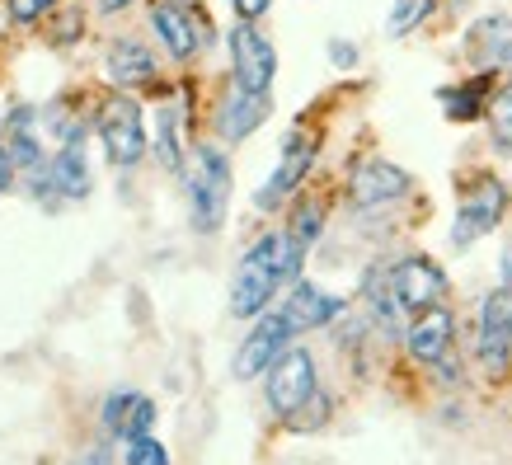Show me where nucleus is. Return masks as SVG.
I'll return each mask as SVG.
<instances>
[{"mask_svg":"<svg viewBox=\"0 0 512 465\" xmlns=\"http://www.w3.org/2000/svg\"><path fill=\"white\" fill-rule=\"evenodd\" d=\"M301 282V273L292 268V249H287V231H268L240 254V264L231 273V315L235 320H259L273 296L282 287Z\"/></svg>","mask_w":512,"mask_h":465,"instance_id":"f257e3e1","label":"nucleus"},{"mask_svg":"<svg viewBox=\"0 0 512 465\" xmlns=\"http://www.w3.org/2000/svg\"><path fill=\"white\" fill-rule=\"evenodd\" d=\"M188 160V221L198 235H217L231 212V160L212 141H198Z\"/></svg>","mask_w":512,"mask_h":465,"instance_id":"f03ea898","label":"nucleus"},{"mask_svg":"<svg viewBox=\"0 0 512 465\" xmlns=\"http://www.w3.org/2000/svg\"><path fill=\"white\" fill-rule=\"evenodd\" d=\"M508 217V184L498 174L480 170L461 184V207H456V221H451V245L470 249L480 235H494Z\"/></svg>","mask_w":512,"mask_h":465,"instance_id":"7ed1b4c3","label":"nucleus"},{"mask_svg":"<svg viewBox=\"0 0 512 465\" xmlns=\"http://www.w3.org/2000/svg\"><path fill=\"white\" fill-rule=\"evenodd\" d=\"M264 381H268V386H264L268 409H273L282 423H292L296 414H301V409L320 395V372H315L311 348H287V353L268 367Z\"/></svg>","mask_w":512,"mask_h":465,"instance_id":"20e7f679","label":"nucleus"},{"mask_svg":"<svg viewBox=\"0 0 512 465\" xmlns=\"http://www.w3.org/2000/svg\"><path fill=\"white\" fill-rule=\"evenodd\" d=\"M475 357L489 381H508L512 372V287H494L480 301V325H475Z\"/></svg>","mask_w":512,"mask_h":465,"instance_id":"39448f33","label":"nucleus"},{"mask_svg":"<svg viewBox=\"0 0 512 465\" xmlns=\"http://www.w3.org/2000/svg\"><path fill=\"white\" fill-rule=\"evenodd\" d=\"M99 141L118 170H137L146 160V118H141V104L132 94H113L109 104L99 109Z\"/></svg>","mask_w":512,"mask_h":465,"instance_id":"423d86ee","label":"nucleus"},{"mask_svg":"<svg viewBox=\"0 0 512 465\" xmlns=\"http://www.w3.org/2000/svg\"><path fill=\"white\" fill-rule=\"evenodd\" d=\"M151 33L160 38V47L170 52L174 62H193L202 47L212 43V24L198 5L188 0H151Z\"/></svg>","mask_w":512,"mask_h":465,"instance_id":"0eeeda50","label":"nucleus"},{"mask_svg":"<svg viewBox=\"0 0 512 465\" xmlns=\"http://www.w3.org/2000/svg\"><path fill=\"white\" fill-rule=\"evenodd\" d=\"M292 339H296V329L287 325V315H282V310H264V315L254 320V329L245 334V343L235 348V362H231L235 381H259V376H268V367L292 348Z\"/></svg>","mask_w":512,"mask_h":465,"instance_id":"6e6552de","label":"nucleus"},{"mask_svg":"<svg viewBox=\"0 0 512 465\" xmlns=\"http://www.w3.org/2000/svg\"><path fill=\"white\" fill-rule=\"evenodd\" d=\"M231 76L240 90L254 94H268L273 76H278V47L268 43L259 24H249V19H235L231 29Z\"/></svg>","mask_w":512,"mask_h":465,"instance_id":"1a4fd4ad","label":"nucleus"},{"mask_svg":"<svg viewBox=\"0 0 512 465\" xmlns=\"http://www.w3.org/2000/svg\"><path fill=\"white\" fill-rule=\"evenodd\" d=\"M447 287L451 282H447V273H442V264L428 259V254H404L400 264L390 268V292H395L404 315H423V310L442 306Z\"/></svg>","mask_w":512,"mask_h":465,"instance_id":"9d476101","label":"nucleus"},{"mask_svg":"<svg viewBox=\"0 0 512 465\" xmlns=\"http://www.w3.org/2000/svg\"><path fill=\"white\" fill-rule=\"evenodd\" d=\"M315 137H306V132H287V141H282V160H278V170L268 174V184L254 193V207L259 212H278L287 198H296L301 193V184L311 179L315 170Z\"/></svg>","mask_w":512,"mask_h":465,"instance_id":"9b49d317","label":"nucleus"},{"mask_svg":"<svg viewBox=\"0 0 512 465\" xmlns=\"http://www.w3.org/2000/svg\"><path fill=\"white\" fill-rule=\"evenodd\" d=\"M404 353L414 357L419 367H428V372L442 367L456 353V315L447 306H433V310H423V315H414L409 329H404Z\"/></svg>","mask_w":512,"mask_h":465,"instance_id":"f8f14e48","label":"nucleus"},{"mask_svg":"<svg viewBox=\"0 0 512 465\" xmlns=\"http://www.w3.org/2000/svg\"><path fill=\"white\" fill-rule=\"evenodd\" d=\"M414 193V174L400 170V165H390V160H362L348 179V198L353 207L362 212H372V207H390V202H400Z\"/></svg>","mask_w":512,"mask_h":465,"instance_id":"ddd939ff","label":"nucleus"},{"mask_svg":"<svg viewBox=\"0 0 512 465\" xmlns=\"http://www.w3.org/2000/svg\"><path fill=\"white\" fill-rule=\"evenodd\" d=\"M268 113H273V99H268V94L226 85V94L217 99V118H212V123H217V137L235 146V141L254 137V132L268 123Z\"/></svg>","mask_w":512,"mask_h":465,"instance_id":"4468645a","label":"nucleus"},{"mask_svg":"<svg viewBox=\"0 0 512 465\" xmlns=\"http://www.w3.org/2000/svg\"><path fill=\"white\" fill-rule=\"evenodd\" d=\"M104 71H109V80L118 85V94L146 90V85H156L160 80L156 52L141 43V38H113L109 52H104Z\"/></svg>","mask_w":512,"mask_h":465,"instance_id":"2eb2a0df","label":"nucleus"},{"mask_svg":"<svg viewBox=\"0 0 512 465\" xmlns=\"http://www.w3.org/2000/svg\"><path fill=\"white\" fill-rule=\"evenodd\" d=\"M282 315H287V325L296 329V334H311V329H329L334 320H339L343 310V296L325 292V287H315V282H292V292H287V301H282Z\"/></svg>","mask_w":512,"mask_h":465,"instance_id":"dca6fc26","label":"nucleus"},{"mask_svg":"<svg viewBox=\"0 0 512 465\" xmlns=\"http://www.w3.org/2000/svg\"><path fill=\"white\" fill-rule=\"evenodd\" d=\"M466 57L480 71H503L512 66V19L508 15H484L466 29Z\"/></svg>","mask_w":512,"mask_h":465,"instance_id":"f3484780","label":"nucleus"},{"mask_svg":"<svg viewBox=\"0 0 512 465\" xmlns=\"http://www.w3.org/2000/svg\"><path fill=\"white\" fill-rule=\"evenodd\" d=\"M437 104H442L451 123H480L484 109L494 104V71H484V76L466 80V85H442Z\"/></svg>","mask_w":512,"mask_h":465,"instance_id":"a211bd4d","label":"nucleus"},{"mask_svg":"<svg viewBox=\"0 0 512 465\" xmlns=\"http://www.w3.org/2000/svg\"><path fill=\"white\" fill-rule=\"evenodd\" d=\"M325 217H329V207L320 198H301L292 207V221H287V249H292L296 273L306 268V254H311L315 240H320V231H325Z\"/></svg>","mask_w":512,"mask_h":465,"instance_id":"6ab92c4d","label":"nucleus"},{"mask_svg":"<svg viewBox=\"0 0 512 465\" xmlns=\"http://www.w3.org/2000/svg\"><path fill=\"white\" fill-rule=\"evenodd\" d=\"M47 184L62 198H85L90 193V165H85V146H62L47 160Z\"/></svg>","mask_w":512,"mask_h":465,"instance_id":"aec40b11","label":"nucleus"},{"mask_svg":"<svg viewBox=\"0 0 512 465\" xmlns=\"http://www.w3.org/2000/svg\"><path fill=\"white\" fill-rule=\"evenodd\" d=\"M156 160H160V170L165 174L184 170V141H179V113L174 109L156 113Z\"/></svg>","mask_w":512,"mask_h":465,"instance_id":"412c9836","label":"nucleus"},{"mask_svg":"<svg viewBox=\"0 0 512 465\" xmlns=\"http://www.w3.org/2000/svg\"><path fill=\"white\" fill-rule=\"evenodd\" d=\"M433 10H437V0H395L390 15H386V33L390 38H409Z\"/></svg>","mask_w":512,"mask_h":465,"instance_id":"4be33fe9","label":"nucleus"},{"mask_svg":"<svg viewBox=\"0 0 512 465\" xmlns=\"http://www.w3.org/2000/svg\"><path fill=\"white\" fill-rule=\"evenodd\" d=\"M489 137L503 155H512V80L508 85H498L494 104H489Z\"/></svg>","mask_w":512,"mask_h":465,"instance_id":"5701e85b","label":"nucleus"},{"mask_svg":"<svg viewBox=\"0 0 512 465\" xmlns=\"http://www.w3.org/2000/svg\"><path fill=\"white\" fill-rule=\"evenodd\" d=\"M132 404H137V390H113L109 400H104V414H99V423H104V433H109V437L123 433L127 414H132Z\"/></svg>","mask_w":512,"mask_h":465,"instance_id":"b1692460","label":"nucleus"},{"mask_svg":"<svg viewBox=\"0 0 512 465\" xmlns=\"http://www.w3.org/2000/svg\"><path fill=\"white\" fill-rule=\"evenodd\" d=\"M151 428H156V400L137 395V404H132V414H127L118 437H123V442H137V437H151Z\"/></svg>","mask_w":512,"mask_h":465,"instance_id":"393cba45","label":"nucleus"},{"mask_svg":"<svg viewBox=\"0 0 512 465\" xmlns=\"http://www.w3.org/2000/svg\"><path fill=\"white\" fill-rule=\"evenodd\" d=\"M57 24H52V47H71L85 33V15H80L76 5H57Z\"/></svg>","mask_w":512,"mask_h":465,"instance_id":"a878e982","label":"nucleus"},{"mask_svg":"<svg viewBox=\"0 0 512 465\" xmlns=\"http://www.w3.org/2000/svg\"><path fill=\"white\" fill-rule=\"evenodd\" d=\"M10 160H15V170H29V174H38L43 170V151H38V141L29 137V132H10Z\"/></svg>","mask_w":512,"mask_h":465,"instance_id":"bb28decb","label":"nucleus"},{"mask_svg":"<svg viewBox=\"0 0 512 465\" xmlns=\"http://www.w3.org/2000/svg\"><path fill=\"white\" fill-rule=\"evenodd\" d=\"M329 414H334V404H329V395L320 390V395H315V400L306 404V409H301L287 428H292V433H315V428H325V423H329Z\"/></svg>","mask_w":512,"mask_h":465,"instance_id":"cd10ccee","label":"nucleus"},{"mask_svg":"<svg viewBox=\"0 0 512 465\" xmlns=\"http://www.w3.org/2000/svg\"><path fill=\"white\" fill-rule=\"evenodd\" d=\"M57 5L62 0H10V19L19 29H29V24H43V19L57 15Z\"/></svg>","mask_w":512,"mask_h":465,"instance_id":"c85d7f7f","label":"nucleus"},{"mask_svg":"<svg viewBox=\"0 0 512 465\" xmlns=\"http://www.w3.org/2000/svg\"><path fill=\"white\" fill-rule=\"evenodd\" d=\"M127 465H170V451L156 437H137V442H127Z\"/></svg>","mask_w":512,"mask_h":465,"instance_id":"c756f323","label":"nucleus"},{"mask_svg":"<svg viewBox=\"0 0 512 465\" xmlns=\"http://www.w3.org/2000/svg\"><path fill=\"white\" fill-rule=\"evenodd\" d=\"M235 10V19H249V24H259V19L273 10V0H226Z\"/></svg>","mask_w":512,"mask_h":465,"instance_id":"7c9ffc66","label":"nucleus"},{"mask_svg":"<svg viewBox=\"0 0 512 465\" xmlns=\"http://www.w3.org/2000/svg\"><path fill=\"white\" fill-rule=\"evenodd\" d=\"M329 62L348 71V66H357V47H353V43H343V38H334V43H329Z\"/></svg>","mask_w":512,"mask_h":465,"instance_id":"2f4dec72","label":"nucleus"},{"mask_svg":"<svg viewBox=\"0 0 512 465\" xmlns=\"http://www.w3.org/2000/svg\"><path fill=\"white\" fill-rule=\"evenodd\" d=\"M10 184H15V160H10V146H0V198Z\"/></svg>","mask_w":512,"mask_h":465,"instance_id":"473e14b6","label":"nucleus"},{"mask_svg":"<svg viewBox=\"0 0 512 465\" xmlns=\"http://www.w3.org/2000/svg\"><path fill=\"white\" fill-rule=\"evenodd\" d=\"M498 268H503V287H512V240L503 245V259H498Z\"/></svg>","mask_w":512,"mask_h":465,"instance_id":"72a5a7b5","label":"nucleus"},{"mask_svg":"<svg viewBox=\"0 0 512 465\" xmlns=\"http://www.w3.org/2000/svg\"><path fill=\"white\" fill-rule=\"evenodd\" d=\"M127 5H132V0H99V10H104V15H123Z\"/></svg>","mask_w":512,"mask_h":465,"instance_id":"f704fd0d","label":"nucleus"},{"mask_svg":"<svg viewBox=\"0 0 512 465\" xmlns=\"http://www.w3.org/2000/svg\"><path fill=\"white\" fill-rule=\"evenodd\" d=\"M80 465H109V447H94V451H90V456H85V461H80Z\"/></svg>","mask_w":512,"mask_h":465,"instance_id":"c9c22d12","label":"nucleus"}]
</instances>
